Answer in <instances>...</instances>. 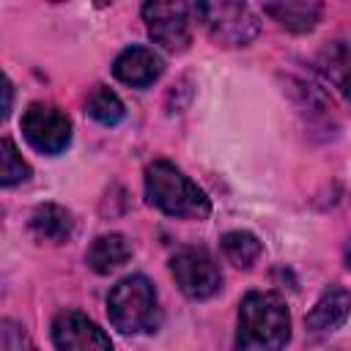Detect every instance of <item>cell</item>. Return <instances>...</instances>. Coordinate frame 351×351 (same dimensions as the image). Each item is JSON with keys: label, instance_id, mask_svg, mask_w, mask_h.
I'll list each match as a JSON object with an SVG mask.
<instances>
[{"label": "cell", "instance_id": "1", "mask_svg": "<svg viewBox=\"0 0 351 351\" xmlns=\"http://www.w3.org/2000/svg\"><path fill=\"white\" fill-rule=\"evenodd\" d=\"M291 337V313L280 293L252 291L239 304L236 351H282Z\"/></svg>", "mask_w": 351, "mask_h": 351}, {"label": "cell", "instance_id": "2", "mask_svg": "<svg viewBox=\"0 0 351 351\" xmlns=\"http://www.w3.org/2000/svg\"><path fill=\"white\" fill-rule=\"evenodd\" d=\"M145 197L151 206L170 217L184 219H206L211 214V203L206 192L184 176L173 162H154L145 167Z\"/></svg>", "mask_w": 351, "mask_h": 351}, {"label": "cell", "instance_id": "3", "mask_svg": "<svg viewBox=\"0 0 351 351\" xmlns=\"http://www.w3.org/2000/svg\"><path fill=\"white\" fill-rule=\"evenodd\" d=\"M107 315L123 335L154 332L159 324V304L151 280L143 274L123 277L107 296Z\"/></svg>", "mask_w": 351, "mask_h": 351}, {"label": "cell", "instance_id": "4", "mask_svg": "<svg viewBox=\"0 0 351 351\" xmlns=\"http://www.w3.org/2000/svg\"><path fill=\"white\" fill-rule=\"evenodd\" d=\"M192 11L197 14L208 36L222 47H247L261 30L258 16L244 3L211 0V3H197Z\"/></svg>", "mask_w": 351, "mask_h": 351}, {"label": "cell", "instance_id": "5", "mask_svg": "<svg viewBox=\"0 0 351 351\" xmlns=\"http://www.w3.org/2000/svg\"><path fill=\"white\" fill-rule=\"evenodd\" d=\"M22 134L38 154H60L71 143V121L63 110L33 101L22 115Z\"/></svg>", "mask_w": 351, "mask_h": 351}, {"label": "cell", "instance_id": "6", "mask_svg": "<svg viewBox=\"0 0 351 351\" xmlns=\"http://www.w3.org/2000/svg\"><path fill=\"white\" fill-rule=\"evenodd\" d=\"M170 271L176 285L189 299H208L222 288V274L214 258L200 247H186L173 255Z\"/></svg>", "mask_w": 351, "mask_h": 351}, {"label": "cell", "instance_id": "7", "mask_svg": "<svg viewBox=\"0 0 351 351\" xmlns=\"http://www.w3.org/2000/svg\"><path fill=\"white\" fill-rule=\"evenodd\" d=\"M143 19L148 36L167 52H184L189 44V5L186 3H145Z\"/></svg>", "mask_w": 351, "mask_h": 351}, {"label": "cell", "instance_id": "8", "mask_svg": "<svg viewBox=\"0 0 351 351\" xmlns=\"http://www.w3.org/2000/svg\"><path fill=\"white\" fill-rule=\"evenodd\" d=\"M52 343L58 351H112L110 337L80 310H63L52 321Z\"/></svg>", "mask_w": 351, "mask_h": 351}, {"label": "cell", "instance_id": "9", "mask_svg": "<svg viewBox=\"0 0 351 351\" xmlns=\"http://www.w3.org/2000/svg\"><path fill=\"white\" fill-rule=\"evenodd\" d=\"M162 71H165L162 58L154 49H148V47H129L112 63L115 80H121L123 85H132V88L154 85L162 77Z\"/></svg>", "mask_w": 351, "mask_h": 351}, {"label": "cell", "instance_id": "10", "mask_svg": "<svg viewBox=\"0 0 351 351\" xmlns=\"http://www.w3.org/2000/svg\"><path fill=\"white\" fill-rule=\"evenodd\" d=\"M348 315H351V293L340 285H329L318 296L313 310L307 313L304 324H307L310 332H332L340 324H346Z\"/></svg>", "mask_w": 351, "mask_h": 351}, {"label": "cell", "instance_id": "11", "mask_svg": "<svg viewBox=\"0 0 351 351\" xmlns=\"http://www.w3.org/2000/svg\"><path fill=\"white\" fill-rule=\"evenodd\" d=\"M71 228H74L71 214L58 203H44L30 214V233L38 241L60 244L71 236Z\"/></svg>", "mask_w": 351, "mask_h": 351}, {"label": "cell", "instance_id": "12", "mask_svg": "<svg viewBox=\"0 0 351 351\" xmlns=\"http://www.w3.org/2000/svg\"><path fill=\"white\" fill-rule=\"evenodd\" d=\"M263 11L277 19L282 27L293 30V33H307L315 27L318 16H321V3L313 0H280V3H266Z\"/></svg>", "mask_w": 351, "mask_h": 351}, {"label": "cell", "instance_id": "13", "mask_svg": "<svg viewBox=\"0 0 351 351\" xmlns=\"http://www.w3.org/2000/svg\"><path fill=\"white\" fill-rule=\"evenodd\" d=\"M129 255H132V247L121 233H104L88 247L85 261L96 274H110L118 266H123Z\"/></svg>", "mask_w": 351, "mask_h": 351}, {"label": "cell", "instance_id": "14", "mask_svg": "<svg viewBox=\"0 0 351 351\" xmlns=\"http://www.w3.org/2000/svg\"><path fill=\"white\" fill-rule=\"evenodd\" d=\"M219 244H222V255L239 269H250L261 258V241L250 230H230L219 239Z\"/></svg>", "mask_w": 351, "mask_h": 351}, {"label": "cell", "instance_id": "15", "mask_svg": "<svg viewBox=\"0 0 351 351\" xmlns=\"http://www.w3.org/2000/svg\"><path fill=\"white\" fill-rule=\"evenodd\" d=\"M88 115L93 121H99L101 126H115L123 118V101L118 99L115 90H110V88L101 85L88 99Z\"/></svg>", "mask_w": 351, "mask_h": 351}, {"label": "cell", "instance_id": "16", "mask_svg": "<svg viewBox=\"0 0 351 351\" xmlns=\"http://www.w3.org/2000/svg\"><path fill=\"white\" fill-rule=\"evenodd\" d=\"M27 176H30L27 162L19 156L16 145L5 137V140L0 143V184H3V186H14V184H19V181H27Z\"/></svg>", "mask_w": 351, "mask_h": 351}, {"label": "cell", "instance_id": "17", "mask_svg": "<svg viewBox=\"0 0 351 351\" xmlns=\"http://www.w3.org/2000/svg\"><path fill=\"white\" fill-rule=\"evenodd\" d=\"M0 348L3 351H33L27 335L22 326H16L14 321H3V329H0Z\"/></svg>", "mask_w": 351, "mask_h": 351}, {"label": "cell", "instance_id": "18", "mask_svg": "<svg viewBox=\"0 0 351 351\" xmlns=\"http://www.w3.org/2000/svg\"><path fill=\"white\" fill-rule=\"evenodd\" d=\"M340 88H343V96L351 101V58L343 63V71H340Z\"/></svg>", "mask_w": 351, "mask_h": 351}, {"label": "cell", "instance_id": "19", "mask_svg": "<svg viewBox=\"0 0 351 351\" xmlns=\"http://www.w3.org/2000/svg\"><path fill=\"white\" fill-rule=\"evenodd\" d=\"M3 90H5V104H3V118L11 112V82L5 80V85H3Z\"/></svg>", "mask_w": 351, "mask_h": 351}, {"label": "cell", "instance_id": "20", "mask_svg": "<svg viewBox=\"0 0 351 351\" xmlns=\"http://www.w3.org/2000/svg\"><path fill=\"white\" fill-rule=\"evenodd\" d=\"M343 261H346V266L351 269V239H348V244H346V252H343Z\"/></svg>", "mask_w": 351, "mask_h": 351}]
</instances>
